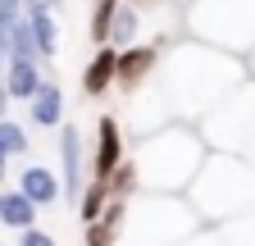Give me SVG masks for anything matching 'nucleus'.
<instances>
[{"label":"nucleus","mask_w":255,"mask_h":246,"mask_svg":"<svg viewBox=\"0 0 255 246\" xmlns=\"http://www.w3.org/2000/svg\"><path fill=\"white\" fill-rule=\"evenodd\" d=\"M182 196L205 228H219V224L237 219V214L255 210V164H246L242 155L210 150Z\"/></svg>","instance_id":"obj_3"},{"label":"nucleus","mask_w":255,"mask_h":246,"mask_svg":"<svg viewBox=\"0 0 255 246\" xmlns=\"http://www.w3.org/2000/svg\"><path fill=\"white\" fill-rule=\"evenodd\" d=\"M5 178H9V155L0 150V182H5Z\"/></svg>","instance_id":"obj_31"},{"label":"nucleus","mask_w":255,"mask_h":246,"mask_svg":"<svg viewBox=\"0 0 255 246\" xmlns=\"http://www.w3.org/2000/svg\"><path fill=\"white\" fill-rule=\"evenodd\" d=\"M128 160V132L114 114H101L96 119V141L87 150V173L91 178H110L119 164Z\"/></svg>","instance_id":"obj_8"},{"label":"nucleus","mask_w":255,"mask_h":246,"mask_svg":"<svg viewBox=\"0 0 255 246\" xmlns=\"http://www.w3.org/2000/svg\"><path fill=\"white\" fill-rule=\"evenodd\" d=\"M27 119L37 123V128H59L64 123V91L41 78V87L27 96Z\"/></svg>","instance_id":"obj_12"},{"label":"nucleus","mask_w":255,"mask_h":246,"mask_svg":"<svg viewBox=\"0 0 255 246\" xmlns=\"http://www.w3.org/2000/svg\"><path fill=\"white\" fill-rule=\"evenodd\" d=\"M0 150H5L9 160H18V155H27V150H32V141H27V128H23V123L0 119Z\"/></svg>","instance_id":"obj_20"},{"label":"nucleus","mask_w":255,"mask_h":246,"mask_svg":"<svg viewBox=\"0 0 255 246\" xmlns=\"http://www.w3.org/2000/svg\"><path fill=\"white\" fill-rule=\"evenodd\" d=\"M105 205H110V182H105V178H87V187H82V196H78V219H82V224H96Z\"/></svg>","instance_id":"obj_18"},{"label":"nucleus","mask_w":255,"mask_h":246,"mask_svg":"<svg viewBox=\"0 0 255 246\" xmlns=\"http://www.w3.org/2000/svg\"><path fill=\"white\" fill-rule=\"evenodd\" d=\"M187 32L191 41L246 59V50L255 46V0H191Z\"/></svg>","instance_id":"obj_5"},{"label":"nucleus","mask_w":255,"mask_h":246,"mask_svg":"<svg viewBox=\"0 0 255 246\" xmlns=\"http://www.w3.org/2000/svg\"><path fill=\"white\" fill-rule=\"evenodd\" d=\"M114 73H119V50H114V46H101V50H96V59L87 64V73H82V91H87L91 101H101L105 91L114 87Z\"/></svg>","instance_id":"obj_13"},{"label":"nucleus","mask_w":255,"mask_h":246,"mask_svg":"<svg viewBox=\"0 0 255 246\" xmlns=\"http://www.w3.org/2000/svg\"><path fill=\"white\" fill-rule=\"evenodd\" d=\"M87 233H82V246H114V233L101 224V219H96V224H82Z\"/></svg>","instance_id":"obj_24"},{"label":"nucleus","mask_w":255,"mask_h":246,"mask_svg":"<svg viewBox=\"0 0 255 246\" xmlns=\"http://www.w3.org/2000/svg\"><path fill=\"white\" fill-rule=\"evenodd\" d=\"M159 101H164L173 123H196L210 114L233 87L246 82V64L228 50H214L205 41H178L169 55H159V64L150 73Z\"/></svg>","instance_id":"obj_1"},{"label":"nucleus","mask_w":255,"mask_h":246,"mask_svg":"<svg viewBox=\"0 0 255 246\" xmlns=\"http://www.w3.org/2000/svg\"><path fill=\"white\" fill-rule=\"evenodd\" d=\"M5 105H9V96H5V59H0V119H5Z\"/></svg>","instance_id":"obj_28"},{"label":"nucleus","mask_w":255,"mask_h":246,"mask_svg":"<svg viewBox=\"0 0 255 246\" xmlns=\"http://www.w3.org/2000/svg\"><path fill=\"white\" fill-rule=\"evenodd\" d=\"M27 23H32V37H37V59H50L59 50V27H55V14L46 9V0L27 5Z\"/></svg>","instance_id":"obj_14"},{"label":"nucleus","mask_w":255,"mask_h":246,"mask_svg":"<svg viewBox=\"0 0 255 246\" xmlns=\"http://www.w3.org/2000/svg\"><path fill=\"white\" fill-rule=\"evenodd\" d=\"M205 155H210V150H205V141L196 137L191 123H164L159 132L141 137L128 160H132V169H137V187L141 192L182 196Z\"/></svg>","instance_id":"obj_2"},{"label":"nucleus","mask_w":255,"mask_h":246,"mask_svg":"<svg viewBox=\"0 0 255 246\" xmlns=\"http://www.w3.org/2000/svg\"><path fill=\"white\" fill-rule=\"evenodd\" d=\"M37 87H41L37 59H9V64H5V96L9 101H27Z\"/></svg>","instance_id":"obj_16"},{"label":"nucleus","mask_w":255,"mask_h":246,"mask_svg":"<svg viewBox=\"0 0 255 246\" xmlns=\"http://www.w3.org/2000/svg\"><path fill=\"white\" fill-rule=\"evenodd\" d=\"M18 192L37 205V210H46V205H55V201H64L59 196V173L55 169H46V164H27L23 173H18Z\"/></svg>","instance_id":"obj_11"},{"label":"nucleus","mask_w":255,"mask_h":246,"mask_svg":"<svg viewBox=\"0 0 255 246\" xmlns=\"http://www.w3.org/2000/svg\"><path fill=\"white\" fill-rule=\"evenodd\" d=\"M0 228H14V233L37 228V205H32L18 187L14 192H0Z\"/></svg>","instance_id":"obj_15"},{"label":"nucleus","mask_w":255,"mask_h":246,"mask_svg":"<svg viewBox=\"0 0 255 246\" xmlns=\"http://www.w3.org/2000/svg\"><path fill=\"white\" fill-rule=\"evenodd\" d=\"M137 32H141V9H132V5H119V9H114V18H110L105 46L128 50V46H137Z\"/></svg>","instance_id":"obj_17"},{"label":"nucleus","mask_w":255,"mask_h":246,"mask_svg":"<svg viewBox=\"0 0 255 246\" xmlns=\"http://www.w3.org/2000/svg\"><path fill=\"white\" fill-rule=\"evenodd\" d=\"M155 64H159V46H141V41H137V46L119 50V73H114V87L137 91L141 82H150Z\"/></svg>","instance_id":"obj_10"},{"label":"nucleus","mask_w":255,"mask_h":246,"mask_svg":"<svg viewBox=\"0 0 255 246\" xmlns=\"http://www.w3.org/2000/svg\"><path fill=\"white\" fill-rule=\"evenodd\" d=\"M0 59H5V50H0Z\"/></svg>","instance_id":"obj_32"},{"label":"nucleus","mask_w":255,"mask_h":246,"mask_svg":"<svg viewBox=\"0 0 255 246\" xmlns=\"http://www.w3.org/2000/svg\"><path fill=\"white\" fill-rule=\"evenodd\" d=\"M123 5V0H96V9H91V41L96 46H105V32H110V18L114 9Z\"/></svg>","instance_id":"obj_22"},{"label":"nucleus","mask_w":255,"mask_h":246,"mask_svg":"<svg viewBox=\"0 0 255 246\" xmlns=\"http://www.w3.org/2000/svg\"><path fill=\"white\" fill-rule=\"evenodd\" d=\"M55 132H59V196L78 205L87 178H91L87 173V141L78 132V123H59Z\"/></svg>","instance_id":"obj_7"},{"label":"nucleus","mask_w":255,"mask_h":246,"mask_svg":"<svg viewBox=\"0 0 255 246\" xmlns=\"http://www.w3.org/2000/svg\"><path fill=\"white\" fill-rule=\"evenodd\" d=\"M178 246H223V237H219V228H196V233H191V237H182Z\"/></svg>","instance_id":"obj_25"},{"label":"nucleus","mask_w":255,"mask_h":246,"mask_svg":"<svg viewBox=\"0 0 255 246\" xmlns=\"http://www.w3.org/2000/svg\"><path fill=\"white\" fill-rule=\"evenodd\" d=\"M18 246H55V237L46 228H23L18 233Z\"/></svg>","instance_id":"obj_26"},{"label":"nucleus","mask_w":255,"mask_h":246,"mask_svg":"<svg viewBox=\"0 0 255 246\" xmlns=\"http://www.w3.org/2000/svg\"><path fill=\"white\" fill-rule=\"evenodd\" d=\"M128 105H132V141H141V137H150V132H159L164 123H173L169 119V110H164V101H159V91H155V82H141L137 91H128Z\"/></svg>","instance_id":"obj_9"},{"label":"nucleus","mask_w":255,"mask_h":246,"mask_svg":"<svg viewBox=\"0 0 255 246\" xmlns=\"http://www.w3.org/2000/svg\"><path fill=\"white\" fill-rule=\"evenodd\" d=\"M105 182H110V196H114V201H132V196L141 192V187H137V169H132V160H123Z\"/></svg>","instance_id":"obj_21"},{"label":"nucleus","mask_w":255,"mask_h":246,"mask_svg":"<svg viewBox=\"0 0 255 246\" xmlns=\"http://www.w3.org/2000/svg\"><path fill=\"white\" fill-rule=\"evenodd\" d=\"M219 237H223V246H255V210L219 224Z\"/></svg>","instance_id":"obj_19"},{"label":"nucleus","mask_w":255,"mask_h":246,"mask_svg":"<svg viewBox=\"0 0 255 246\" xmlns=\"http://www.w3.org/2000/svg\"><path fill=\"white\" fill-rule=\"evenodd\" d=\"M123 5H132V9H155L159 0H123Z\"/></svg>","instance_id":"obj_30"},{"label":"nucleus","mask_w":255,"mask_h":246,"mask_svg":"<svg viewBox=\"0 0 255 246\" xmlns=\"http://www.w3.org/2000/svg\"><path fill=\"white\" fill-rule=\"evenodd\" d=\"M123 214H128V201H114V196H110V205L101 210V224H105L114 237H119V228H123Z\"/></svg>","instance_id":"obj_23"},{"label":"nucleus","mask_w":255,"mask_h":246,"mask_svg":"<svg viewBox=\"0 0 255 246\" xmlns=\"http://www.w3.org/2000/svg\"><path fill=\"white\" fill-rule=\"evenodd\" d=\"M196 137L205 141V150H223V155H242V146L255 128V82L246 78L242 87H233L210 114H201L196 123Z\"/></svg>","instance_id":"obj_6"},{"label":"nucleus","mask_w":255,"mask_h":246,"mask_svg":"<svg viewBox=\"0 0 255 246\" xmlns=\"http://www.w3.org/2000/svg\"><path fill=\"white\" fill-rule=\"evenodd\" d=\"M242 160L255 164V128H251V137H246V146H242Z\"/></svg>","instance_id":"obj_27"},{"label":"nucleus","mask_w":255,"mask_h":246,"mask_svg":"<svg viewBox=\"0 0 255 246\" xmlns=\"http://www.w3.org/2000/svg\"><path fill=\"white\" fill-rule=\"evenodd\" d=\"M242 64H246V78H251V82H255V46H251V50H246V59H242Z\"/></svg>","instance_id":"obj_29"},{"label":"nucleus","mask_w":255,"mask_h":246,"mask_svg":"<svg viewBox=\"0 0 255 246\" xmlns=\"http://www.w3.org/2000/svg\"><path fill=\"white\" fill-rule=\"evenodd\" d=\"M201 228V219L191 214L187 196H159V192H137L128 201L123 228L114 246H178Z\"/></svg>","instance_id":"obj_4"}]
</instances>
